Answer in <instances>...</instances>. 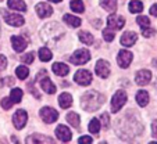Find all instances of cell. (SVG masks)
Wrapping results in <instances>:
<instances>
[{
	"label": "cell",
	"instance_id": "cell-29",
	"mask_svg": "<svg viewBox=\"0 0 157 144\" xmlns=\"http://www.w3.org/2000/svg\"><path fill=\"white\" fill-rule=\"evenodd\" d=\"M38 54H39L40 61H43V62H48V61H50L52 60V51L49 50L48 47H42Z\"/></svg>",
	"mask_w": 157,
	"mask_h": 144
},
{
	"label": "cell",
	"instance_id": "cell-3",
	"mask_svg": "<svg viewBox=\"0 0 157 144\" xmlns=\"http://www.w3.org/2000/svg\"><path fill=\"white\" fill-rule=\"evenodd\" d=\"M127 100H128L127 93L124 90H117L116 94L113 96V98H111V111L118 112L124 107V104L127 103Z\"/></svg>",
	"mask_w": 157,
	"mask_h": 144
},
{
	"label": "cell",
	"instance_id": "cell-28",
	"mask_svg": "<svg viewBox=\"0 0 157 144\" xmlns=\"http://www.w3.org/2000/svg\"><path fill=\"white\" fill-rule=\"evenodd\" d=\"M128 7H129V11L133 13V14L142 13V10H143V4H142V2H139V0H133V2H131Z\"/></svg>",
	"mask_w": 157,
	"mask_h": 144
},
{
	"label": "cell",
	"instance_id": "cell-10",
	"mask_svg": "<svg viewBox=\"0 0 157 144\" xmlns=\"http://www.w3.org/2000/svg\"><path fill=\"white\" fill-rule=\"evenodd\" d=\"M132 53L128 50H120L118 57H117V62L121 68H128L129 64L132 62Z\"/></svg>",
	"mask_w": 157,
	"mask_h": 144
},
{
	"label": "cell",
	"instance_id": "cell-14",
	"mask_svg": "<svg viewBox=\"0 0 157 144\" xmlns=\"http://www.w3.org/2000/svg\"><path fill=\"white\" fill-rule=\"evenodd\" d=\"M56 135H57V137H59V140L64 141V143L70 141V140H71V137H72V135H71V132H70V129L65 126V125H59V126H57Z\"/></svg>",
	"mask_w": 157,
	"mask_h": 144
},
{
	"label": "cell",
	"instance_id": "cell-35",
	"mask_svg": "<svg viewBox=\"0 0 157 144\" xmlns=\"http://www.w3.org/2000/svg\"><path fill=\"white\" fill-rule=\"evenodd\" d=\"M21 60H22L25 64H32L33 60H35V53H33V51H31V53L24 54V57H21Z\"/></svg>",
	"mask_w": 157,
	"mask_h": 144
},
{
	"label": "cell",
	"instance_id": "cell-5",
	"mask_svg": "<svg viewBox=\"0 0 157 144\" xmlns=\"http://www.w3.org/2000/svg\"><path fill=\"white\" fill-rule=\"evenodd\" d=\"M89 60H90V51L86 50V49H79V50H77L70 57V61L75 65H83Z\"/></svg>",
	"mask_w": 157,
	"mask_h": 144
},
{
	"label": "cell",
	"instance_id": "cell-36",
	"mask_svg": "<svg viewBox=\"0 0 157 144\" xmlns=\"http://www.w3.org/2000/svg\"><path fill=\"white\" fill-rule=\"evenodd\" d=\"M0 104H2V107H3L4 109H10L13 107V100L10 97H4V98H2V101H0Z\"/></svg>",
	"mask_w": 157,
	"mask_h": 144
},
{
	"label": "cell",
	"instance_id": "cell-23",
	"mask_svg": "<svg viewBox=\"0 0 157 144\" xmlns=\"http://www.w3.org/2000/svg\"><path fill=\"white\" fill-rule=\"evenodd\" d=\"M53 138L50 137H44L40 135H32L27 138V143H53Z\"/></svg>",
	"mask_w": 157,
	"mask_h": 144
},
{
	"label": "cell",
	"instance_id": "cell-20",
	"mask_svg": "<svg viewBox=\"0 0 157 144\" xmlns=\"http://www.w3.org/2000/svg\"><path fill=\"white\" fill-rule=\"evenodd\" d=\"M7 6L11 10H17V11H27V4L24 3V0H9Z\"/></svg>",
	"mask_w": 157,
	"mask_h": 144
},
{
	"label": "cell",
	"instance_id": "cell-12",
	"mask_svg": "<svg viewBox=\"0 0 157 144\" xmlns=\"http://www.w3.org/2000/svg\"><path fill=\"white\" fill-rule=\"evenodd\" d=\"M150 79H151V72L147 69H140V71H138L136 75H135V82L139 86L147 85V83L150 82Z\"/></svg>",
	"mask_w": 157,
	"mask_h": 144
},
{
	"label": "cell",
	"instance_id": "cell-25",
	"mask_svg": "<svg viewBox=\"0 0 157 144\" xmlns=\"http://www.w3.org/2000/svg\"><path fill=\"white\" fill-rule=\"evenodd\" d=\"M65 119H67V122H68L71 126H74V127H79V122H81V119H79V115L77 114V112H68L67 114V116H65Z\"/></svg>",
	"mask_w": 157,
	"mask_h": 144
},
{
	"label": "cell",
	"instance_id": "cell-30",
	"mask_svg": "<svg viewBox=\"0 0 157 144\" xmlns=\"http://www.w3.org/2000/svg\"><path fill=\"white\" fill-rule=\"evenodd\" d=\"M70 7H71V10L74 13H83V10H85V6H83L82 0H71Z\"/></svg>",
	"mask_w": 157,
	"mask_h": 144
},
{
	"label": "cell",
	"instance_id": "cell-32",
	"mask_svg": "<svg viewBox=\"0 0 157 144\" xmlns=\"http://www.w3.org/2000/svg\"><path fill=\"white\" fill-rule=\"evenodd\" d=\"M10 98L13 100V103H20L21 98H22V90L18 87L13 89L11 93H10Z\"/></svg>",
	"mask_w": 157,
	"mask_h": 144
},
{
	"label": "cell",
	"instance_id": "cell-17",
	"mask_svg": "<svg viewBox=\"0 0 157 144\" xmlns=\"http://www.w3.org/2000/svg\"><path fill=\"white\" fill-rule=\"evenodd\" d=\"M40 86H42V89H43L46 93H49V94L56 93V86L53 85V82L50 80V78H48V75L46 74H44V76L40 79Z\"/></svg>",
	"mask_w": 157,
	"mask_h": 144
},
{
	"label": "cell",
	"instance_id": "cell-39",
	"mask_svg": "<svg viewBox=\"0 0 157 144\" xmlns=\"http://www.w3.org/2000/svg\"><path fill=\"white\" fill-rule=\"evenodd\" d=\"M6 67H7V58L0 54V71L6 69Z\"/></svg>",
	"mask_w": 157,
	"mask_h": 144
},
{
	"label": "cell",
	"instance_id": "cell-21",
	"mask_svg": "<svg viewBox=\"0 0 157 144\" xmlns=\"http://www.w3.org/2000/svg\"><path fill=\"white\" fill-rule=\"evenodd\" d=\"M63 20H64L65 24H68L70 27H72V28H78L81 24H82L79 17H75V15H71V14H65L64 17H63Z\"/></svg>",
	"mask_w": 157,
	"mask_h": 144
},
{
	"label": "cell",
	"instance_id": "cell-27",
	"mask_svg": "<svg viewBox=\"0 0 157 144\" xmlns=\"http://www.w3.org/2000/svg\"><path fill=\"white\" fill-rule=\"evenodd\" d=\"M78 38H79V40L82 42L83 44H92L93 43V36L89 32H86V31H81V32L78 33Z\"/></svg>",
	"mask_w": 157,
	"mask_h": 144
},
{
	"label": "cell",
	"instance_id": "cell-11",
	"mask_svg": "<svg viewBox=\"0 0 157 144\" xmlns=\"http://www.w3.org/2000/svg\"><path fill=\"white\" fill-rule=\"evenodd\" d=\"M95 69H96V74H98L100 78H103V79L109 78V75H110V64L106 61V60H99V61L96 62Z\"/></svg>",
	"mask_w": 157,
	"mask_h": 144
},
{
	"label": "cell",
	"instance_id": "cell-41",
	"mask_svg": "<svg viewBox=\"0 0 157 144\" xmlns=\"http://www.w3.org/2000/svg\"><path fill=\"white\" fill-rule=\"evenodd\" d=\"M78 143H92V137H88V136H83V137H79Z\"/></svg>",
	"mask_w": 157,
	"mask_h": 144
},
{
	"label": "cell",
	"instance_id": "cell-38",
	"mask_svg": "<svg viewBox=\"0 0 157 144\" xmlns=\"http://www.w3.org/2000/svg\"><path fill=\"white\" fill-rule=\"evenodd\" d=\"M154 33H156V31H154V29H151L150 27L142 28V35L145 36V38H150V36H153Z\"/></svg>",
	"mask_w": 157,
	"mask_h": 144
},
{
	"label": "cell",
	"instance_id": "cell-37",
	"mask_svg": "<svg viewBox=\"0 0 157 144\" xmlns=\"http://www.w3.org/2000/svg\"><path fill=\"white\" fill-rule=\"evenodd\" d=\"M100 125L104 127V129H109V126H110V116H109V114H107V112L101 114V124Z\"/></svg>",
	"mask_w": 157,
	"mask_h": 144
},
{
	"label": "cell",
	"instance_id": "cell-33",
	"mask_svg": "<svg viewBox=\"0 0 157 144\" xmlns=\"http://www.w3.org/2000/svg\"><path fill=\"white\" fill-rule=\"evenodd\" d=\"M103 38L106 42H113L114 38H116V35H114V29H111V28H106V29H103Z\"/></svg>",
	"mask_w": 157,
	"mask_h": 144
},
{
	"label": "cell",
	"instance_id": "cell-43",
	"mask_svg": "<svg viewBox=\"0 0 157 144\" xmlns=\"http://www.w3.org/2000/svg\"><path fill=\"white\" fill-rule=\"evenodd\" d=\"M49 2H53V3H61L63 0H49Z\"/></svg>",
	"mask_w": 157,
	"mask_h": 144
},
{
	"label": "cell",
	"instance_id": "cell-15",
	"mask_svg": "<svg viewBox=\"0 0 157 144\" xmlns=\"http://www.w3.org/2000/svg\"><path fill=\"white\" fill-rule=\"evenodd\" d=\"M11 44L17 53H22L27 49V40L22 36H11Z\"/></svg>",
	"mask_w": 157,
	"mask_h": 144
},
{
	"label": "cell",
	"instance_id": "cell-9",
	"mask_svg": "<svg viewBox=\"0 0 157 144\" xmlns=\"http://www.w3.org/2000/svg\"><path fill=\"white\" fill-rule=\"evenodd\" d=\"M74 79H75V82H77L78 85L88 86V85L92 83V74H90L89 71H86V69H79L77 74H75Z\"/></svg>",
	"mask_w": 157,
	"mask_h": 144
},
{
	"label": "cell",
	"instance_id": "cell-19",
	"mask_svg": "<svg viewBox=\"0 0 157 144\" xmlns=\"http://www.w3.org/2000/svg\"><path fill=\"white\" fill-rule=\"evenodd\" d=\"M59 104H60V107H61V108H64V109L70 108V107L72 105V97H71V94L61 93L59 96Z\"/></svg>",
	"mask_w": 157,
	"mask_h": 144
},
{
	"label": "cell",
	"instance_id": "cell-22",
	"mask_svg": "<svg viewBox=\"0 0 157 144\" xmlns=\"http://www.w3.org/2000/svg\"><path fill=\"white\" fill-rule=\"evenodd\" d=\"M100 6L109 13H116L117 0H100Z\"/></svg>",
	"mask_w": 157,
	"mask_h": 144
},
{
	"label": "cell",
	"instance_id": "cell-40",
	"mask_svg": "<svg viewBox=\"0 0 157 144\" xmlns=\"http://www.w3.org/2000/svg\"><path fill=\"white\" fill-rule=\"evenodd\" d=\"M151 133H153L154 137H157V121L151 122Z\"/></svg>",
	"mask_w": 157,
	"mask_h": 144
},
{
	"label": "cell",
	"instance_id": "cell-13",
	"mask_svg": "<svg viewBox=\"0 0 157 144\" xmlns=\"http://www.w3.org/2000/svg\"><path fill=\"white\" fill-rule=\"evenodd\" d=\"M35 11H36V14H38L39 18H48V17H50V15L53 14V9H52V6L50 4H48V3L36 4Z\"/></svg>",
	"mask_w": 157,
	"mask_h": 144
},
{
	"label": "cell",
	"instance_id": "cell-7",
	"mask_svg": "<svg viewBox=\"0 0 157 144\" xmlns=\"http://www.w3.org/2000/svg\"><path fill=\"white\" fill-rule=\"evenodd\" d=\"M107 25H109V28H111V29L118 31V29L124 28L125 20L121 15H117V14H114V13H111V14L109 15V18H107Z\"/></svg>",
	"mask_w": 157,
	"mask_h": 144
},
{
	"label": "cell",
	"instance_id": "cell-26",
	"mask_svg": "<svg viewBox=\"0 0 157 144\" xmlns=\"http://www.w3.org/2000/svg\"><path fill=\"white\" fill-rule=\"evenodd\" d=\"M100 127H101L100 121H99L98 118H93L92 121L89 122L88 129H89V132H90V133H93V135H98L99 130H100Z\"/></svg>",
	"mask_w": 157,
	"mask_h": 144
},
{
	"label": "cell",
	"instance_id": "cell-4",
	"mask_svg": "<svg viewBox=\"0 0 157 144\" xmlns=\"http://www.w3.org/2000/svg\"><path fill=\"white\" fill-rule=\"evenodd\" d=\"M2 15H3L4 21L6 24L11 25V27H21V25H24V17L20 14H15V13H10L7 10H2Z\"/></svg>",
	"mask_w": 157,
	"mask_h": 144
},
{
	"label": "cell",
	"instance_id": "cell-16",
	"mask_svg": "<svg viewBox=\"0 0 157 144\" xmlns=\"http://www.w3.org/2000/svg\"><path fill=\"white\" fill-rule=\"evenodd\" d=\"M136 40H138V35L135 32H131V31L125 32L124 35L121 36V44H122V46H125V47L133 46Z\"/></svg>",
	"mask_w": 157,
	"mask_h": 144
},
{
	"label": "cell",
	"instance_id": "cell-44",
	"mask_svg": "<svg viewBox=\"0 0 157 144\" xmlns=\"http://www.w3.org/2000/svg\"><path fill=\"white\" fill-rule=\"evenodd\" d=\"M0 2H2V0H0Z\"/></svg>",
	"mask_w": 157,
	"mask_h": 144
},
{
	"label": "cell",
	"instance_id": "cell-2",
	"mask_svg": "<svg viewBox=\"0 0 157 144\" xmlns=\"http://www.w3.org/2000/svg\"><path fill=\"white\" fill-rule=\"evenodd\" d=\"M64 28L60 27L57 22H50L49 25L43 27L42 29L40 35H42V39L48 43H56L63 35H64Z\"/></svg>",
	"mask_w": 157,
	"mask_h": 144
},
{
	"label": "cell",
	"instance_id": "cell-34",
	"mask_svg": "<svg viewBox=\"0 0 157 144\" xmlns=\"http://www.w3.org/2000/svg\"><path fill=\"white\" fill-rule=\"evenodd\" d=\"M136 22L140 28H146V27H150V20H149L146 15H139L136 18Z\"/></svg>",
	"mask_w": 157,
	"mask_h": 144
},
{
	"label": "cell",
	"instance_id": "cell-6",
	"mask_svg": "<svg viewBox=\"0 0 157 144\" xmlns=\"http://www.w3.org/2000/svg\"><path fill=\"white\" fill-rule=\"evenodd\" d=\"M39 115H40L42 121L44 124H53V122L57 121V118H59V112L54 108H52V107H43L40 109V112H39Z\"/></svg>",
	"mask_w": 157,
	"mask_h": 144
},
{
	"label": "cell",
	"instance_id": "cell-24",
	"mask_svg": "<svg viewBox=\"0 0 157 144\" xmlns=\"http://www.w3.org/2000/svg\"><path fill=\"white\" fill-rule=\"evenodd\" d=\"M136 103L140 107H146L149 104V94L146 90H139L136 93Z\"/></svg>",
	"mask_w": 157,
	"mask_h": 144
},
{
	"label": "cell",
	"instance_id": "cell-31",
	"mask_svg": "<svg viewBox=\"0 0 157 144\" xmlns=\"http://www.w3.org/2000/svg\"><path fill=\"white\" fill-rule=\"evenodd\" d=\"M15 75H17L20 79H27L28 75H29V69H28L25 65H20V67H17V69H15Z\"/></svg>",
	"mask_w": 157,
	"mask_h": 144
},
{
	"label": "cell",
	"instance_id": "cell-1",
	"mask_svg": "<svg viewBox=\"0 0 157 144\" xmlns=\"http://www.w3.org/2000/svg\"><path fill=\"white\" fill-rule=\"evenodd\" d=\"M104 103V96L95 90H89L81 97V107L88 112L98 111Z\"/></svg>",
	"mask_w": 157,
	"mask_h": 144
},
{
	"label": "cell",
	"instance_id": "cell-18",
	"mask_svg": "<svg viewBox=\"0 0 157 144\" xmlns=\"http://www.w3.org/2000/svg\"><path fill=\"white\" fill-rule=\"evenodd\" d=\"M52 68H53V72L57 76H65V75H68V72H70L68 65H65L64 62H56V64H53Z\"/></svg>",
	"mask_w": 157,
	"mask_h": 144
},
{
	"label": "cell",
	"instance_id": "cell-42",
	"mask_svg": "<svg viewBox=\"0 0 157 144\" xmlns=\"http://www.w3.org/2000/svg\"><path fill=\"white\" fill-rule=\"evenodd\" d=\"M150 14L157 17V4H153V6L150 7Z\"/></svg>",
	"mask_w": 157,
	"mask_h": 144
},
{
	"label": "cell",
	"instance_id": "cell-8",
	"mask_svg": "<svg viewBox=\"0 0 157 144\" xmlns=\"http://www.w3.org/2000/svg\"><path fill=\"white\" fill-rule=\"evenodd\" d=\"M28 121V114L24 111V109H18L15 111V114L13 115V124H14L15 129H22V127L27 125Z\"/></svg>",
	"mask_w": 157,
	"mask_h": 144
}]
</instances>
